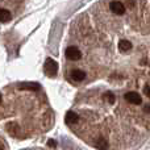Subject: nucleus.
I'll list each match as a JSON object with an SVG mask.
<instances>
[{"label": "nucleus", "mask_w": 150, "mask_h": 150, "mask_svg": "<svg viewBox=\"0 0 150 150\" xmlns=\"http://www.w3.org/2000/svg\"><path fill=\"white\" fill-rule=\"evenodd\" d=\"M44 69H45V74L47 76H55L58 73V63L54 59H52V58H47L46 62H45Z\"/></svg>", "instance_id": "f257e3e1"}, {"label": "nucleus", "mask_w": 150, "mask_h": 150, "mask_svg": "<svg viewBox=\"0 0 150 150\" xmlns=\"http://www.w3.org/2000/svg\"><path fill=\"white\" fill-rule=\"evenodd\" d=\"M66 57L71 61H78L82 57V53H80V50L76 46H70L66 49Z\"/></svg>", "instance_id": "f03ea898"}, {"label": "nucleus", "mask_w": 150, "mask_h": 150, "mask_svg": "<svg viewBox=\"0 0 150 150\" xmlns=\"http://www.w3.org/2000/svg\"><path fill=\"white\" fill-rule=\"evenodd\" d=\"M125 100L129 101L132 104H141L142 103V99H141V95L137 92H128L125 93Z\"/></svg>", "instance_id": "7ed1b4c3"}, {"label": "nucleus", "mask_w": 150, "mask_h": 150, "mask_svg": "<svg viewBox=\"0 0 150 150\" xmlns=\"http://www.w3.org/2000/svg\"><path fill=\"white\" fill-rule=\"evenodd\" d=\"M109 8H111V11L115 15H122L125 12V5L121 1H112Z\"/></svg>", "instance_id": "20e7f679"}, {"label": "nucleus", "mask_w": 150, "mask_h": 150, "mask_svg": "<svg viewBox=\"0 0 150 150\" xmlns=\"http://www.w3.org/2000/svg\"><path fill=\"white\" fill-rule=\"evenodd\" d=\"M18 90L20 91H37V90H40V86L37 84V83H33V82H30V83H20L18 84Z\"/></svg>", "instance_id": "39448f33"}, {"label": "nucleus", "mask_w": 150, "mask_h": 150, "mask_svg": "<svg viewBox=\"0 0 150 150\" xmlns=\"http://www.w3.org/2000/svg\"><path fill=\"white\" fill-rule=\"evenodd\" d=\"M5 129H7V132L9 133L11 136H17L18 133H20V128H18V125L16 124V122H8V124L5 125Z\"/></svg>", "instance_id": "423d86ee"}, {"label": "nucleus", "mask_w": 150, "mask_h": 150, "mask_svg": "<svg viewBox=\"0 0 150 150\" xmlns=\"http://www.w3.org/2000/svg\"><path fill=\"white\" fill-rule=\"evenodd\" d=\"M71 78L75 82H82L86 78V73L83 70H79V69H75V70L71 71Z\"/></svg>", "instance_id": "0eeeda50"}, {"label": "nucleus", "mask_w": 150, "mask_h": 150, "mask_svg": "<svg viewBox=\"0 0 150 150\" xmlns=\"http://www.w3.org/2000/svg\"><path fill=\"white\" fill-rule=\"evenodd\" d=\"M11 18H12V16H11L9 11L0 8V23H8V21H11Z\"/></svg>", "instance_id": "6e6552de"}, {"label": "nucleus", "mask_w": 150, "mask_h": 150, "mask_svg": "<svg viewBox=\"0 0 150 150\" xmlns=\"http://www.w3.org/2000/svg\"><path fill=\"white\" fill-rule=\"evenodd\" d=\"M65 120L67 124H75V122H78V120H79V116H78L75 112H67L65 116Z\"/></svg>", "instance_id": "1a4fd4ad"}, {"label": "nucleus", "mask_w": 150, "mask_h": 150, "mask_svg": "<svg viewBox=\"0 0 150 150\" xmlns=\"http://www.w3.org/2000/svg\"><path fill=\"white\" fill-rule=\"evenodd\" d=\"M119 49L121 50V52H129V50L132 49V44H130L128 40H121V41L119 42Z\"/></svg>", "instance_id": "9d476101"}, {"label": "nucleus", "mask_w": 150, "mask_h": 150, "mask_svg": "<svg viewBox=\"0 0 150 150\" xmlns=\"http://www.w3.org/2000/svg\"><path fill=\"white\" fill-rule=\"evenodd\" d=\"M103 99L107 101V103H115V95L112 92H105L103 95Z\"/></svg>", "instance_id": "9b49d317"}, {"label": "nucleus", "mask_w": 150, "mask_h": 150, "mask_svg": "<svg viewBox=\"0 0 150 150\" xmlns=\"http://www.w3.org/2000/svg\"><path fill=\"white\" fill-rule=\"evenodd\" d=\"M98 149H100V150H107L108 149V142H107L104 138H100V140L98 141Z\"/></svg>", "instance_id": "f8f14e48"}, {"label": "nucleus", "mask_w": 150, "mask_h": 150, "mask_svg": "<svg viewBox=\"0 0 150 150\" xmlns=\"http://www.w3.org/2000/svg\"><path fill=\"white\" fill-rule=\"evenodd\" d=\"M144 92H145V95L150 99V86H145V88H144Z\"/></svg>", "instance_id": "ddd939ff"}, {"label": "nucleus", "mask_w": 150, "mask_h": 150, "mask_svg": "<svg viewBox=\"0 0 150 150\" xmlns=\"http://www.w3.org/2000/svg\"><path fill=\"white\" fill-rule=\"evenodd\" d=\"M47 144H49L50 148H55V146H57V145H55V141H53V140H49V142H47Z\"/></svg>", "instance_id": "4468645a"}, {"label": "nucleus", "mask_w": 150, "mask_h": 150, "mask_svg": "<svg viewBox=\"0 0 150 150\" xmlns=\"http://www.w3.org/2000/svg\"><path fill=\"white\" fill-rule=\"evenodd\" d=\"M0 150H4V144L0 142Z\"/></svg>", "instance_id": "2eb2a0df"}, {"label": "nucleus", "mask_w": 150, "mask_h": 150, "mask_svg": "<svg viewBox=\"0 0 150 150\" xmlns=\"http://www.w3.org/2000/svg\"><path fill=\"white\" fill-rule=\"evenodd\" d=\"M0 103H1V93H0Z\"/></svg>", "instance_id": "dca6fc26"}]
</instances>
